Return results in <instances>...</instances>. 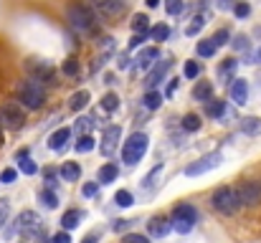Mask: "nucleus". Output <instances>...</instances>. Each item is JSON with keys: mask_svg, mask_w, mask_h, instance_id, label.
Returning a JSON list of instances; mask_svg holds the SVG:
<instances>
[{"mask_svg": "<svg viewBox=\"0 0 261 243\" xmlns=\"http://www.w3.org/2000/svg\"><path fill=\"white\" fill-rule=\"evenodd\" d=\"M18 101H23V106H28V109H41L46 101V91L38 81L28 79L18 86Z\"/></svg>", "mask_w": 261, "mask_h": 243, "instance_id": "obj_1", "label": "nucleus"}, {"mask_svg": "<svg viewBox=\"0 0 261 243\" xmlns=\"http://www.w3.org/2000/svg\"><path fill=\"white\" fill-rule=\"evenodd\" d=\"M213 208H216L218 213H223V215H233V213H239L241 200H239L236 187H218V190L213 193Z\"/></svg>", "mask_w": 261, "mask_h": 243, "instance_id": "obj_2", "label": "nucleus"}, {"mask_svg": "<svg viewBox=\"0 0 261 243\" xmlns=\"http://www.w3.org/2000/svg\"><path fill=\"white\" fill-rule=\"evenodd\" d=\"M145 152H147V134L135 132V134H129V140L122 147V160L127 162V165H137V162L145 157Z\"/></svg>", "mask_w": 261, "mask_h": 243, "instance_id": "obj_3", "label": "nucleus"}, {"mask_svg": "<svg viewBox=\"0 0 261 243\" xmlns=\"http://www.w3.org/2000/svg\"><path fill=\"white\" fill-rule=\"evenodd\" d=\"M66 18H69V23H71L74 28H79V31H89V28L94 25V13L89 10L87 5H82V3L69 5V8H66Z\"/></svg>", "mask_w": 261, "mask_h": 243, "instance_id": "obj_4", "label": "nucleus"}, {"mask_svg": "<svg viewBox=\"0 0 261 243\" xmlns=\"http://www.w3.org/2000/svg\"><path fill=\"white\" fill-rule=\"evenodd\" d=\"M221 162H223V155H221V152H208V155H203L200 160H195L193 165H188V167H185V175H188V177L205 175V172L216 170Z\"/></svg>", "mask_w": 261, "mask_h": 243, "instance_id": "obj_5", "label": "nucleus"}, {"mask_svg": "<svg viewBox=\"0 0 261 243\" xmlns=\"http://www.w3.org/2000/svg\"><path fill=\"white\" fill-rule=\"evenodd\" d=\"M41 231V218L33 213V210H23L18 218H15V226H13V231L8 233V236H13V233H25V236H31V233H38Z\"/></svg>", "mask_w": 261, "mask_h": 243, "instance_id": "obj_6", "label": "nucleus"}, {"mask_svg": "<svg viewBox=\"0 0 261 243\" xmlns=\"http://www.w3.org/2000/svg\"><path fill=\"white\" fill-rule=\"evenodd\" d=\"M25 122V114L20 112L18 104H3L0 106V127H10V129H20Z\"/></svg>", "mask_w": 261, "mask_h": 243, "instance_id": "obj_7", "label": "nucleus"}, {"mask_svg": "<svg viewBox=\"0 0 261 243\" xmlns=\"http://www.w3.org/2000/svg\"><path fill=\"white\" fill-rule=\"evenodd\" d=\"M236 193H239L241 205L254 208V205H259L261 203V187L256 185V182H241V185L236 187Z\"/></svg>", "mask_w": 261, "mask_h": 243, "instance_id": "obj_8", "label": "nucleus"}, {"mask_svg": "<svg viewBox=\"0 0 261 243\" xmlns=\"http://www.w3.org/2000/svg\"><path fill=\"white\" fill-rule=\"evenodd\" d=\"M25 69L33 74V81H54V66L41 61V59H28L25 61Z\"/></svg>", "mask_w": 261, "mask_h": 243, "instance_id": "obj_9", "label": "nucleus"}, {"mask_svg": "<svg viewBox=\"0 0 261 243\" xmlns=\"http://www.w3.org/2000/svg\"><path fill=\"white\" fill-rule=\"evenodd\" d=\"M119 137H122V127L119 124H112V127H107L104 129V137H101V155H112L114 152V147H117V142H119Z\"/></svg>", "mask_w": 261, "mask_h": 243, "instance_id": "obj_10", "label": "nucleus"}, {"mask_svg": "<svg viewBox=\"0 0 261 243\" xmlns=\"http://www.w3.org/2000/svg\"><path fill=\"white\" fill-rule=\"evenodd\" d=\"M228 91H231V99H233L239 106L249 101V84H246L244 79H233V84H231Z\"/></svg>", "mask_w": 261, "mask_h": 243, "instance_id": "obj_11", "label": "nucleus"}, {"mask_svg": "<svg viewBox=\"0 0 261 243\" xmlns=\"http://www.w3.org/2000/svg\"><path fill=\"white\" fill-rule=\"evenodd\" d=\"M170 66H173V61H170V59L160 61V64H158V66H155V69L150 71V76H147V86H150V89H155V86H158L160 81L165 79V74L170 71Z\"/></svg>", "mask_w": 261, "mask_h": 243, "instance_id": "obj_12", "label": "nucleus"}, {"mask_svg": "<svg viewBox=\"0 0 261 243\" xmlns=\"http://www.w3.org/2000/svg\"><path fill=\"white\" fill-rule=\"evenodd\" d=\"M147 231H150V236L163 238V236H168V233L173 231V226H170L168 218H152V221L147 223Z\"/></svg>", "mask_w": 261, "mask_h": 243, "instance_id": "obj_13", "label": "nucleus"}, {"mask_svg": "<svg viewBox=\"0 0 261 243\" xmlns=\"http://www.w3.org/2000/svg\"><path fill=\"white\" fill-rule=\"evenodd\" d=\"M71 140V129L69 127H61V129H56L51 137H48V147L51 150H64V145Z\"/></svg>", "mask_w": 261, "mask_h": 243, "instance_id": "obj_14", "label": "nucleus"}, {"mask_svg": "<svg viewBox=\"0 0 261 243\" xmlns=\"http://www.w3.org/2000/svg\"><path fill=\"white\" fill-rule=\"evenodd\" d=\"M211 96H213V84H211V81H198V84L193 86V99H195V101H203V104H205Z\"/></svg>", "mask_w": 261, "mask_h": 243, "instance_id": "obj_15", "label": "nucleus"}, {"mask_svg": "<svg viewBox=\"0 0 261 243\" xmlns=\"http://www.w3.org/2000/svg\"><path fill=\"white\" fill-rule=\"evenodd\" d=\"M94 5L104 13V15H119L124 10L122 0H94Z\"/></svg>", "mask_w": 261, "mask_h": 243, "instance_id": "obj_16", "label": "nucleus"}, {"mask_svg": "<svg viewBox=\"0 0 261 243\" xmlns=\"http://www.w3.org/2000/svg\"><path fill=\"white\" fill-rule=\"evenodd\" d=\"M158 56H160V53H158V46H150V48L140 51V56H137V69H150Z\"/></svg>", "mask_w": 261, "mask_h": 243, "instance_id": "obj_17", "label": "nucleus"}, {"mask_svg": "<svg viewBox=\"0 0 261 243\" xmlns=\"http://www.w3.org/2000/svg\"><path fill=\"white\" fill-rule=\"evenodd\" d=\"M117 177H119V170H117L114 162H107V165L99 167V182H101V185H109V182H114Z\"/></svg>", "mask_w": 261, "mask_h": 243, "instance_id": "obj_18", "label": "nucleus"}, {"mask_svg": "<svg viewBox=\"0 0 261 243\" xmlns=\"http://www.w3.org/2000/svg\"><path fill=\"white\" fill-rule=\"evenodd\" d=\"M87 104H89V91L87 89H82V91L71 94V99H69V109H71V112H82Z\"/></svg>", "mask_w": 261, "mask_h": 243, "instance_id": "obj_19", "label": "nucleus"}, {"mask_svg": "<svg viewBox=\"0 0 261 243\" xmlns=\"http://www.w3.org/2000/svg\"><path fill=\"white\" fill-rule=\"evenodd\" d=\"M79 175H82V167H79L76 162H64V167H61V177H64L66 182L79 180Z\"/></svg>", "mask_w": 261, "mask_h": 243, "instance_id": "obj_20", "label": "nucleus"}, {"mask_svg": "<svg viewBox=\"0 0 261 243\" xmlns=\"http://www.w3.org/2000/svg\"><path fill=\"white\" fill-rule=\"evenodd\" d=\"M241 132H246V134H261V119L259 117H246V119H241Z\"/></svg>", "mask_w": 261, "mask_h": 243, "instance_id": "obj_21", "label": "nucleus"}, {"mask_svg": "<svg viewBox=\"0 0 261 243\" xmlns=\"http://www.w3.org/2000/svg\"><path fill=\"white\" fill-rule=\"evenodd\" d=\"M205 112H208V117H213V119H221L223 114H226V104L223 101H213V99H208L205 101Z\"/></svg>", "mask_w": 261, "mask_h": 243, "instance_id": "obj_22", "label": "nucleus"}, {"mask_svg": "<svg viewBox=\"0 0 261 243\" xmlns=\"http://www.w3.org/2000/svg\"><path fill=\"white\" fill-rule=\"evenodd\" d=\"M142 104H145L147 109H160V104H163V94L155 91V89H150V91L142 96Z\"/></svg>", "mask_w": 261, "mask_h": 243, "instance_id": "obj_23", "label": "nucleus"}, {"mask_svg": "<svg viewBox=\"0 0 261 243\" xmlns=\"http://www.w3.org/2000/svg\"><path fill=\"white\" fill-rule=\"evenodd\" d=\"M79 221H82V213L79 210H66L64 218H61V226H64V231H71V228L79 226Z\"/></svg>", "mask_w": 261, "mask_h": 243, "instance_id": "obj_24", "label": "nucleus"}, {"mask_svg": "<svg viewBox=\"0 0 261 243\" xmlns=\"http://www.w3.org/2000/svg\"><path fill=\"white\" fill-rule=\"evenodd\" d=\"M18 160H20V172H23V175H36V172H38V165L28 157V152H25V150L18 155Z\"/></svg>", "mask_w": 261, "mask_h": 243, "instance_id": "obj_25", "label": "nucleus"}, {"mask_svg": "<svg viewBox=\"0 0 261 243\" xmlns=\"http://www.w3.org/2000/svg\"><path fill=\"white\" fill-rule=\"evenodd\" d=\"M173 218H185V221H193V223H195V218H198V213H195V208H193V205H188V203H182V205H177V208H175Z\"/></svg>", "mask_w": 261, "mask_h": 243, "instance_id": "obj_26", "label": "nucleus"}, {"mask_svg": "<svg viewBox=\"0 0 261 243\" xmlns=\"http://www.w3.org/2000/svg\"><path fill=\"white\" fill-rule=\"evenodd\" d=\"M168 36H170V28H168L165 23H158V25H152V28H150V38H152L155 43L168 41Z\"/></svg>", "mask_w": 261, "mask_h": 243, "instance_id": "obj_27", "label": "nucleus"}, {"mask_svg": "<svg viewBox=\"0 0 261 243\" xmlns=\"http://www.w3.org/2000/svg\"><path fill=\"white\" fill-rule=\"evenodd\" d=\"M182 129L185 132H198L200 129V117L198 114H185L182 117Z\"/></svg>", "mask_w": 261, "mask_h": 243, "instance_id": "obj_28", "label": "nucleus"}, {"mask_svg": "<svg viewBox=\"0 0 261 243\" xmlns=\"http://www.w3.org/2000/svg\"><path fill=\"white\" fill-rule=\"evenodd\" d=\"M203 25H205V18H203V15H195L193 23L185 28V36H198V33L203 31Z\"/></svg>", "mask_w": 261, "mask_h": 243, "instance_id": "obj_29", "label": "nucleus"}, {"mask_svg": "<svg viewBox=\"0 0 261 243\" xmlns=\"http://www.w3.org/2000/svg\"><path fill=\"white\" fill-rule=\"evenodd\" d=\"M101 109H107V112L119 109V96H117V94H104V96H101Z\"/></svg>", "mask_w": 261, "mask_h": 243, "instance_id": "obj_30", "label": "nucleus"}, {"mask_svg": "<svg viewBox=\"0 0 261 243\" xmlns=\"http://www.w3.org/2000/svg\"><path fill=\"white\" fill-rule=\"evenodd\" d=\"M114 203H117L119 208H129V205L135 203V198H132V193H129V190H119V193L114 195Z\"/></svg>", "mask_w": 261, "mask_h": 243, "instance_id": "obj_31", "label": "nucleus"}, {"mask_svg": "<svg viewBox=\"0 0 261 243\" xmlns=\"http://www.w3.org/2000/svg\"><path fill=\"white\" fill-rule=\"evenodd\" d=\"M170 226H173L177 233H190L195 223H193V221H185V218H173V223H170Z\"/></svg>", "mask_w": 261, "mask_h": 243, "instance_id": "obj_32", "label": "nucleus"}, {"mask_svg": "<svg viewBox=\"0 0 261 243\" xmlns=\"http://www.w3.org/2000/svg\"><path fill=\"white\" fill-rule=\"evenodd\" d=\"M38 198H41V203H43L46 208H56V205H59V195H56V193H51V190H43Z\"/></svg>", "mask_w": 261, "mask_h": 243, "instance_id": "obj_33", "label": "nucleus"}, {"mask_svg": "<svg viewBox=\"0 0 261 243\" xmlns=\"http://www.w3.org/2000/svg\"><path fill=\"white\" fill-rule=\"evenodd\" d=\"M8 218H10V200L8 198H0V231L8 223Z\"/></svg>", "mask_w": 261, "mask_h": 243, "instance_id": "obj_34", "label": "nucleus"}, {"mask_svg": "<svg viewBox=\"0 0 261 243\" xmlns=\"http://www.w3.org/2000/svg\"><path fill=\"white\" fill-rule=\"evenodd\" d=\"M94 145H96V142H94V137L82 134V137H79V142H76V150H79V152H91V150H94Z\"/></svg>", "mask_w": 261, "mask_h": 243, "instance_id": "obj_35", "label": "nucleus"}, {"mask_svg": "<svg viewBox=\"0 0 261 243\" xmlns=\"http://www.w3.org/2000/svg\"><path fill=\"white\" fill-rule=\"evenodd\" d=\"M132 31H135V33H145V31H147V15L137 13L135 20H132Z\"/></svg>", "mask_w": 261, "mask_h": 243, "instance_id": "obj_36", "label": "nucleus"}, {"mask_svg": "<svg viewBox=\"0 0 261 243\" xmlns=\"http://www.w3.org/2000/svg\"><path fill=\"white\" fill-rule=\"evenodd\" d=\"M213 53H216V46L211 43V38H208V41H200V43H198V56L208 59V56H213Z\"/></svg>", "mask_w": 261, "mask_h": 243, "instance_id": "obj_37", "label": "nucleus"}, {"mask_svg": "<svg viewBox=\"0 0 261 243\" xmlns=\"http://www.w3.org/2000/svg\"><path fill=\"white\" fill-rule=\"evenodd\" d=\"M182 8H185V0H165V10L170 15H180Z\"/></svg>", "mask_w": 261, "mask_h": 243, "instance_id": "obj_38", "label": "nucleus"}, {"mask_svg": "<svg viewBox=\"0 0 261 243\" xmlns=\"http://www.w3.org/2000/svg\"><path fill=\"white\" fill-rule=\"evenodd\" d=\"M228 36H231V33H228L226 28H221V31H218L213 38H211V43H213L216 48H221V46H226V43H228Z\"/></svg>", "mask_w": 261, "mask_h": 243, "instance_id": "obj_39", "label": "nucleus"}, {"mask_svg": "<svg viewBox=\"0 0 261 243\" xmlns=\"http://www.w3.org/2000/svg\"><path fill=\"white\" fill-rule=\"evenodd\" d=\"M185 76L188 79H198L200 76V64H195V61H185Z\"/></svg>", "mask_w": 261, "mask_h": 243, "instance_id": "obj_40", "label": "nucleus"}, {"mask_svg": "<svg viewBox=\"0 0 261 243\" xmlns=\"http://www.w3.org/2000/svg\"><path fill=\"white\" fill-rule=\"evenodd\" d=\"M15 177H18V170H13V167H8V170L0 172V182H3V185H13Z\"/></svg>", "mask_w": 261, "mask_h": 243, "instance_id": "obj_41", "label": "nucleus"}, {"mask_svg": "<svg viewBox=\"0 0 261 243\" xmlns=\"http://www.w3.org/2000/svg\"><path fill=\"white\" fill-rule=\"evenodd\" d=\"M64 74H66V76H76V74H79V64H76V59H66V64H64Z\"/></svg>", "mask_w": 261, "mask_h": 243, "instance_id": "obj_42", "label": "nucleus"}, {"mask_svg": "<svg viewBox=\"0 0 261 243\" xmlns=\"http://www.w3.org/2000/svg\"><path fill=\"white\" fill-rule=\"evenodd\" d=\"M233 13H236V18H249L251 8H249V3H236L233 5Z\"/></svg>", "mask_w": 261, "mask_h": 243, "instance_id": "obj_43", "label": "nucleus"}, {"mask_svg": "<svg viewBox=\"0 0 261 243\" xmlns=\"http://www.w3.org/2000/svg\"><path fill=\"white\" fill-rule=\"evenodd\" d=\"M82 193H84L87 198H94V195L99 193V185H96V182H87V185L82 187Z\"/></svg>", "mask_w": 261, "mask_h": 243, "instance_id": "obj_44", "label": "nucleus"}, {"mask_svg": "<svg viewBox=\"0 0 261 243\" xmlns=\"http://www.w3.org/2000/svg\"><path fill=\"white\" fill-rule=\"evenodd\" d=\"M142 43H145V36H142V33H135V36H132V41H129V48L135 51V48H140Z\"/></svg>", "mask_w": 261, "mask_h": 243, "instance_id": "obj_45", "label": "nucleus"}, {"mask_svg": "<svg viewBox=\"0 0 261 243\" xmlns=\"http://www.w3.org/2000/svg\"><path fill=\"white\" fill-rule=\"evenodd\" d=\"M122 243H150L145 236H137V233H132V236H124V241Z\"/></svg>", "mask_w": 261, "mask_h": 243, "instance_id": "obj_46", "label": "nucleus"}, {"mask_svg": "<svg viewBox=\"0 0 261 243\" xmlns=\"http://www.w3.org/2000/svg\"><path fill=\"white\" fill-rule=\"evenodd\" d=\"M233 48H239V51L249 48V43H246V36H236V41H233Z\"/></svg>", "mask_w": 261, "mask_h": 243, "instance_id": "obj_47", "label": "nucleus"}, {"mask_svg": "<svg viewBox=\"0 0 261 243\" xmlns=\"http://www.w3.org/2000/svg\"><path fill=\"white\" fill-rule=\"evenodd\" d=\"M89 127H94V119H79V124H76L79 132H87Z\"/></svg>", "mask_w": 261, "mask_h": 243, "instance_id": "obj_48", "label": "nucleus"}, {"mask_svg": "<svg viewBox=\"0 0 261 243\" xmlns=\"http://www.w3.org/2000/svg\"><path fill=\"white\" fill-rule=\"evenodd\" d=\"M54 243H71V238H69V233L64 231V233H56V236H54Z\"/></svg>", "mask_w": 261, "mask_h": 243, "instance_id": "obj_49", "label": "nucleus"}, {"mask_svg": "<svg viewBox=\"0 0 261 243\" xmlns=\"http://www.w3.org/2000/svg\"><path fill=\"white\" fill-rule=\"evenodd\" d=\"M236 64H239V61H236V59H228V61H226V64H223V71H226V74H231V71H233V69H236Z\"/></svg>", "mask_w": 261, "mask_h": 243, "instance_id": "obj_50", "label": "nucleus"}, {"mask_svg": "<svg viewBox=\"0 0 261 243\" xmlns=\"http://www.w3.org/2000/svg\"><path fill=\"white\" fill-rule=\"evenodd\" d=\"M127 226H129V221H114V226H112V228H114V231H124Z\"/></svg>", "mask_w": 261, "mask_h": 243, "instance_id": "obj_51", "label": "nucleus"}, {"mask_svg": "<svg viewBox=\"0 0 261 243\" xmlns=\"http://www.w3.org/2000/svg\"><path fill=\"white\" fill-rule=\"evenodd\" d=\"M175 89H177V81H170V84H168V91H165V94H168V96H173V94H175Z\"/></svg>", "mask_w": 261, "mask_h": 243, "instance_id": "obj_52", "label": "nucleus"}, {"mask_svg": "<svg viewBox=\"0 0 261 243\" xmlns=\"http://www.w3.org/2000/svg\"><path fill=\"white\" fill-rule=\"evenodd\" d=\"M96 241H99V236H87L82 243H96Z\"/></svg>", "mask_w": 261, "mask_h": 243, "instance_id": "obj_53", "label": "nucleus"}, {"mask_svg": "<svg viewBox=\"0 0 261 243\" xmlns=\"http://www.w3.org/2000/svg\"><path fill=\"white\" fill-rule=\"evenodd\" d=\"M145 3H147V8H158L160 5V0H145Z\"/></svg>", "mask_w": 261, "mask_h": 243, "instance_id": "obj_54", "label": "nucleus"}, {"mask_svg": "<svg viewBox=\"0 0 261 243\" xmlns=\"http://www.w3.org/2000/svg\"><path fill=\"white\" fill-rule=\"evenodd\" d=\"M3 142H5V134H3V127H0V147H3Z\"/></svg>", "mask_w": 261, "mask_h": 243, "instance_id": "obj_55", "label": "nucleus"}, {"mask_svg": "<svg viewBox=\"0 0 261 243\" xmlns=\"http://www.w3.org/2000/svg\"><path fill=\"white\" fill-rule=\"evenodd\" d=\"M256 61H259V64H261V46H259V48H256Z\"/></svg>", "mask_w": 261, "mask_h": 243, "instance_id": "obj_56", "label": "nucleus"}]
</instances>
